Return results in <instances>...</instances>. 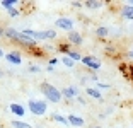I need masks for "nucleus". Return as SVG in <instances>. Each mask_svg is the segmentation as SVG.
I'll use <instances>...</instances> for the list:
<instances>
[{"label":"nucleus","instance_id":"29","mask_svg":"<svg viewBox=\"0 0 133 128\" xmlns=\"http://www.w3.org/2000/svg\"><path fill=\"white\" fill-rule=\"evenodd\" d=\"M2 56H4V58H5V53H4V50L0 48V58H2Z\"/></svg>","mask_w":133,"mask_h":128},{"label":"nucleus","instance_id":"3","mask_svg":"<svg viewBox=\"0 0 133 128\" xmlns=\"http://www.w3.org/2000/svg\"><path fill=\"white\" fill-rule=\"evenodd\" d=\"M24 34L29 36L31 39H34L36 43L39 41H53L56 39V31L55 29H46V31H34V29H24Z\"/></svg>","mask_w":133,"mask_h":128},{"label":"nucleus","instance_id":"8","mask_svg":"<svg viewBox=\"0 0 133 128\" xmlns=\"http://www.w3.org/2000/svg\"><path fill=\"white\" fill-rule=\"evenodd\" d=\"M66 39H68V44H74V46H80L84 43V38L78 31H70L68 36H66Z\"/></svg>","mask_w":133,"mask_h":128},{"label":"nucleus","instance_id":"17","mask_svg":"<svg viewBox=\"0 0 133 128\" xmlns=\"http://www.w3.org/2000/svg\"><path fill=\"white\" fill-rule=\"evenodd\" d=\"M10 125L14 128H34V126H31L29 123H26V121H19V120H12Z\"/></svg>","mask_w":133,"mask_h":128},{"label":"nucleus","instance_id":"28","mask_svg":"<svg viewBox=\"0 0 133 128\" xmlns=\"http://www.w3.org/2000/svg\"><path fill=\"white\" fill-rule=\"evenodd\" d=\"M128 56H130V58H131V60H133V48H131V50H130V53H128Z\"/></svg>","mask_w":133,"mask_h":128},{"label":"nucleus","instance_id":"27","mask_svg":"<svg viewBox=\"0 0 133 128\" xmlns=\"http://www.w3.org/2000/svg\"><path fill=\"white\" fill-rule=\"evenodd\" d=\"M125 5H128V7H133V0H128V2H126Z\"/></svg>","mask_w":133,"mask_h":128},{"label":"nucleus","instance_id":"4","mask_svg":"<svg viewBox=\"0 0 133 128\" xmlns=\"http://www.w3.org/2000/svg\"><path fill=\"white\" fill-rule=\"evenodd\" d=\"M28 108H29V111H31L32 114H36V116H43L44 113L48 111L46 101H41V99H29Z\"/></svg>","mask_w":133,"mask_h":128},{"label":"nucleus","instance_id":"30","mask_svg":"<svg viewBox=\"0 0 133 128\" xmlns=\"http://www.w3.org/2000/svg\"><path fill=\"white\" fill-rule=\"evenodd\" d=\"M0 36H4V29L2 27H0Z\"/></svg>","mask_w":133,"mask_h":128},{"label":"nucleus","instance_id":"15","mask_svg":"<svg viewBox=\"0 0 133 128\" xmlns=\"http://www.w3.org/2000/svg\"><path fill=\"white\" fill-rule=\"evenodd\" d=\"M51 120L56 121V123L60 125H68V120H66V116H63V114H60V113H51Z\"/></svg>","mask_w":133,"mask_h":128},{"label":"nucleus","instance_id":"18","mask_svg":"<svg viewBox=\"0 0 133 128\" xmlns=\"http://www.w3.org/2000/svg\"><path fill=\"white\" fill-rule=\"evenodd\" d=\"M108 34H109V29L106 26H99L97 29H96V36H97V38H106Z\"/></svg>","mask_w":133,"mask_h":128},{"label":"nucleus","instance_id":"31","mask_svg":"<svg viewBox=\"0 0 133 128\" xmlns=\"http://www.w3.org/2000/svg\"><path fill=\"white\" fill-rule=\"evenodd\" d=\"M94 128H101V126H94Z\"/></svg>","mask_w":133,"mask_h":128},{"label":"nucleus","instance_id":"11","mask_svg":"<svg viewBox=\"0 0 133 128\" xmlns=\"http://www.w3.org/2000/svg\"><path fill=\"white\" fill-rule=\"evenodd\" d=\"M10 113L12 114H16L17 118H22L24 114H26V108L21 104H17V103H12L10 104Z\"/></svg>","mask_w":133,"mask_h":128},{"label":"nucleus","instance_id":"25","mask_svg":"<svg viewBox=\"0 0 133 128\" xmlns=\"http://www.w3.org/2000/svg\"><path fill=\"white\" fill-rule=\"evenodd\" d=\"M56 63H58V58H51V60H50V67L56 65Z\"/></svg>","mask_w":133,"mask_h":128},{"label":"nucleus","instance_id":"23","mask_svg":"<svg viewBox=\"0 0 133 128\" xmlns=\"http://www.w3.org/2000/svg\"><path fill=\"white\" fill-rule=\"evenodd\" d=\"M96 84H97V87H99V89H106V91H108V89L111 87L109 84H102V82H96Z\"/></svg>","mask_w":133,"mask_h":128},{"label":"nucleus","instance_id":"24","mask_svg":"<svg viewBox=\"0 0 133 128\" xmlns=\"http://www.w3.org/2000/svg\"><path fill=\"white\" fill-rule=\"evenodd\" d=\"M70 5H72V7H77V9H80V7H82V2H77V0H75V2H70Z\"/></svg>","mask_w":133,"mask_h":128},{"label":"nucleus","instance_id":"19","mask_svg":"<svg viewBox=\"0 0 133 128\" xmlns=\"http://www.w3.org/2000/svg\"><path fill=\"white\" fill-rule=\"evenodd\" d=\"M19 4V2H17V0H2V2H0V5H2V7L4 9H12V7H16V5Z\"/></svg>","mask_w":133,"mask_h":128},{"label":"nucleus","instance_id":"7","mask_svg":"<svg viewBox=\"0 0 133 128\" xmlns=\"http://www.w3.org/2000/svg\"><path fill=\"white\" fill-rule=\"evenodd\" d=\"M62 96L65 99H75V97L80 96V89H78V85H68L62 91Z\"/></svg>","mask_w":133,"mask_h":128},{"label":"nucleus","instance_id":"12","mask_svg":"<svg viewBox=\"0 0 133 128\" xmlns=\"http://www.w3.org/2000/svg\"><path fill=\"white\" fill-rule=\"evenodd\" d=\"M85 94H87L89 97H94V99H97V101H101V99H102L101 91H99V89H94V87H87V89H85Z\"/></svg>","mask_w":133,"mask_h":128},{"label":"nucleus","instance_id":"5","mask_svg":"<svg viewBox=\"0 0 133 128\" xmlns=\"http://www.w3.org/2000/svg\"><path fill=\"white\" fill-rule=\"evenodd\" d=\"M80 62L84 63V65L87 67V68L90 70V72H97L99 68H101V62H99L96 56H92V55H87V56H82V60Z\"/></svg>","mask_w":133,"mask_h":128},{"label":"nucleus","instance_id":"13","mask_svg":"<svg viewBox=\"0 0 133 128\" xmlns=\"http://www.w3.org/2000/svg\"><path fill=\"white\" fill-rule=\"evenodd\" d=\"M84 5H85L87 9H90V10H96V9H101L102 5H104V2H99V0H87V2H84Z\"/></svg>","mask_w":133,"mask_h":128},{"label":"nucleus","instance_id":"26","mask_svg":"<svg viewBox=\"0 0 133 128\" xmlns=\"http://www.w3.org/2000/svg\"><path fill=\"white\" fill-rule=\"evenodd\" d=\"M77 101H78V103H80V104H85V99H84V97H82V96H78V97H77Z\"/></svg>","mask_w":133,"mask_h":128},{"label":"nucleus","instance_id":"10","mask_svg":"<svg viewBox=\"0 0 133 128\" xmlns=\"http://www.w3.org/2000/svg\"><path fill=\"white\" fill-rule=\"evenodd\" d=\"M66 120H68V125H72V126L78 128V126H84V118L82 116H77V114H68L66 116Z\"/></svg>","mask_w":133,"mask_h":128},{"label":"nucleus","instance_id":"21","mask_svg":"<svg viewBox=\"0 0 133 128\" xmlns=\"http://www.w3.org/2000/svg\"><path fill=\"white\" fill-rule=\"evenodd\" d=\"M7 14H9V16H10V17H19L21 10H17L16 7H12V9H9V10H7Z\"/></svg>","mask_w":133,"mask_h":128},{"label":"nucleus","instance_id":"16","mask_svg":"<svg viewBox=\"0 0 133 128\" xmlns=\"http://www.w3.org/2000/svg\"><path fill=\"white\" fill-rule=\"evenodd\" d=\"M65 56H68V58L74 60V62H80V60H82V55L78 53V51H75V50H70L68 53L65 55Z\"/></svg>","mask_w":133,"mask_h":128},{"label":"nucleus","instance_id":"14","mask_svg":"<svg viewBox=\"0 0 133 128\" xmlns=\"http://www.w3.org/2000/svg\"><path fill=\"white\" fill-rule=\"evenodd\" d=\"M121 16L125 17V19H128V21H131V22H133V7L123 5V7H121Z\"/></svg>","mask_w":133,"mask_h":128},{"label":"nucleus","instance_id":"2","mask_svg":"<svg viewBox=\"0 0 133 128\" xmlns=\"http://www.w3.org/2000/svg\"><path fill=\"white\" fill-rule=\"evenodd\" d=\"M39 91H41V94L46 97V101L53 103V104H58V103L63 99L62 91L56 89L55 85H51L50 82H41V85H39Z\"/></svg>","mask_w":133,"mask_h":128},{"label":"nucleus","instance_id":"20","mask_svg":"<svg viewBox=\"0 0 133 128\" xmlns=\"http://www.w3.org/2000/svg\"><path fill=\"white\" fill-rule=\"evenodd\" d=\"M62 63L66 67V68H74V65H75L74 60H70L68 56H65V55H63V58H62Z\"/></svg>","mask_w":133,"mask_h":128},{"label":"nucleus","instance_id":"1","mask_svg":"<svg viewBox=\"0 0 133 128\" xmlns=\"http://www.w3.org/2000/svg\"><path fill=\"white\" fill-rule=\"evenodd\" d=\"M4 36L7 39H10V41L19 43V44L26 46V48H36L38 46V43H36L34 39H31L29 36H26L22 31H19V29H16V27H5L4 29Z\"/></svg>","mask_w":133,"mask_h":128},{"label":"nucleus","instance_id":"22","mask_svg":"<svg viewBox=\"0 0 133 128\" xmlns=\"http://www.w3.org/2000/svg\"><path fill=\"white\" fill-rule=\"evenodd\" d=\"M29 72H32V74H39L41 68H39L38 65H31V67H29Z\"/></svg>","mask_w":133,"mask_h":128},{"label":"nucleus","instance_id":"9","mask_svg":"<svg viewBox=\"0 0 133 128\" xmlns=\"http://www.w3.org/2000/svg\"><path fill=\"white\" fill-rule=\"evenodd\" d=\"M5 60L12 65H21L22 63V56H21L19 51H10V53H5Z\"/></svg>","mask_w":133,"mask_h":128},{"label":"nucleus","instance_id":"6","mask_svg":"<svg viewBox=\"0 0 133 128\" xmlns=\"http://www.w3.org/2000/svg\"><path fill=\"white\" fill-rule=\"evenodd\" d=\"M55 26L58 27V29H62V31H66V33L74 31V21H72L70 17H58V19L55 21Z\"/></svg>","mask_w":133,"mask_h":128}]
</instances>
